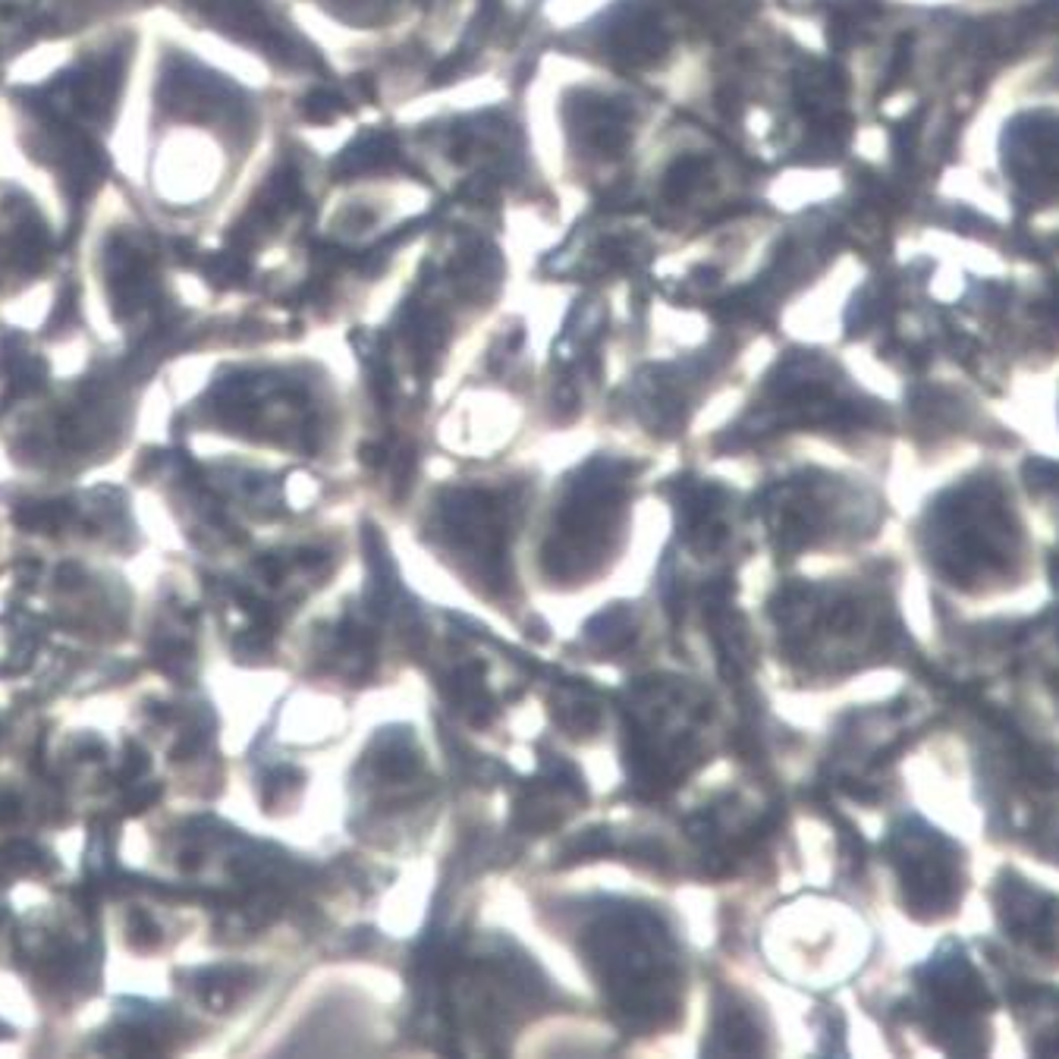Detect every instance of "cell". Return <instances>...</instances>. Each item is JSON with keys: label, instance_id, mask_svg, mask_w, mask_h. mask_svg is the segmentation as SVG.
Here are the masks:
<instances>
[{"label": "cell", "instance_id": "cell-5", "mask_svg": "<svg viewBox=\"0 0 1059 1059\" xmlns=\"http://www.w3.org/2000/svg\"><path fill=\"white\" fill-rule=\"evenodd\" d=\"M157 795H161V790H157V786H148V790L133 792V795L126 799V814H138V811L152 809V802H157Z\"/></svg>", "mask_w": 1059, "mask_h": 1059}, {"label": "cell", "instance_id": "cell-4", "mask_svg": "<svg viewBox=\"0 0 1059 1059\" xmlns=\"http://www.w3.org/2000/svg\"><path fill=\"white\" fill-rule=\"evenodd\" d=\"M145 771H148V754L130 742V746H126V764H123V771H120V783H130V780L142 777Z\"/></svg>", "mask_w": 1059, "mask_h": 1059}, {"label": "cell", "instance_id": "cell-3", "mask_svg": "<svg viewBox=\"0 0 1059 1059\" xmlns=\"http://www.w3.org/2000/svg\"><path fill=\"white\" fill-rule=\"evenodd\" d=\"M130 940L138 949H152V946L161 944V931L157 925L145 915V912H133V918H130Z\"/></svg>", "mask_w": 1059, "mask_h": 1059}, {"label": "cell", "instance_id": "cell-6", "mask_svg": "<svg viewBox=\"0 0 1059 1059\" xmlns=\"http://www.w3.org/2000/svg\"><path fill=\"white\" fill-rule=\"evenodd\" d=\"M20 814V802L13 795H0V821H13Z\"/></svg>", "mask_w": 1059, "mask_h": 1059}, {"label": "cell", "instance_id": "cell-1", "mask_svg": "<svg viewBox=\"0 0 1059 1059\" xmlns=\"http://www.w3.org/2000/svg\"><path fill=\"white\" fill-rule=\"evenodd\" d=\"M70 506L63 501L54 503H22L13 510V522L25 532H58L63 522L70 520Z\"/></svg>", "mask_w": 1059, "mask_h": 1059}, {"label": "cell", "instance_id": "cell-7", "mask_svg": "<svg viewBox=\"0 0 1059 1059\" xmlns=\"http://www.w3.org/2000/svg\"><path fill=\"white\" fill-rule=\"evenodd\" d=\"M82 573H79V566H60V585H76Z\"/></svg>", "mask_w": 1059, "mask_h": 1059}, {"label": "cell", "instance_id": "cell-2", "mask_svg": "<svg viewBox=\"0 0 1059 1059\" xmlns=\"http://www.w3.org/2000/svg\"><path fill=\"white\" fill-rule=\"evenodd\" d=\"M0 855H3L7 865H13L17 871H39L44 865V852L32 846V843H10Z\"/></svg>", "mask_w": 1059, "mask_h": 1059}]
</instances>
